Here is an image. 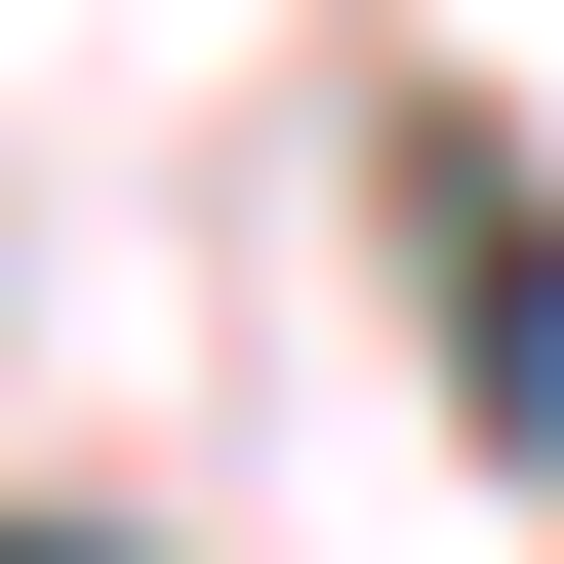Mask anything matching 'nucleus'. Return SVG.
Here are the masks:
<instances>
[{"instance_id":"1","label":"nucleus","mask_w":564,"mask_h":564,"mask_svg":"<svg viewBox=\"0 0 564 564\" xmlns=\"http://www.w3.org/2000/svg\"><path fill=\"white\" fill-rule=\"evenodd\" d=\"M403 242H444V403H484V444H564V202L484 162V121H403Z\"/></svg>"},{"instance_id":"2","label":"nucleus","mask_w":564,"mask_h":564,"mask_svg":"<svg viewBox=\"0 0 564 564\" xmlns=\"http://www.w3.org/2000/svg\"><path fill=\"white\" fill-rule=\"evenodd\" d=\"M0 564H121V524H0Z\"/></svg>"}]
</instances>
